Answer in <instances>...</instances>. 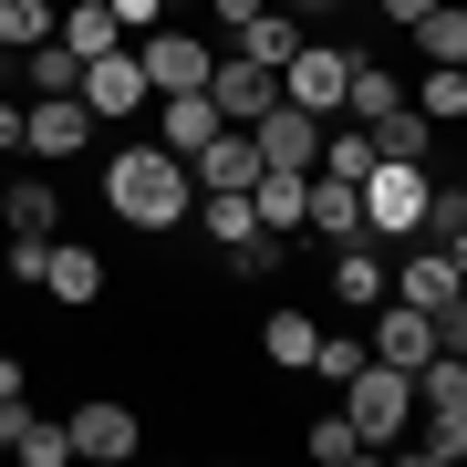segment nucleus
<instances>
[{"instance_id": "27", "label": "nucleus", "mask_w": 467, "mask_h": 467, "mask_svg": "<svg viewBox=\"0 0 467 467\" xmlns=\"http://www.w3.org/2000/svg\"><path fill=\"white\" fill-rule=\"evenodd\" d=\"M156 104H167V146H177V156H198V146H208V135H218V125H229V115H218V104H208V94H156Z\"/></svg>"}, {"instance_id": "25", "label": "nucleus", "mask_w": 467, "mask_h": 467, "mask_svg": "<svg viewBox=\"0 0 467 467\" xmlns=\"http://www.w3.org/2000/svg\"><path fill=\"white\" fill-rule=\"evenodd\" d=\"M426 426H405L416 436V467H447V457H467V405H416Z\"/></svg>"}, {"instance_id": "17", "label": "nucleus", "mask_w": 467, "mask_h": 467, "mask_svg": "<svg viewBox=\"0 0 467 467\" xmlns=\"http://www.w3.org/2000/svg\"><path fill=\"white\" fill-rule=\"evenodd\" d=\"M52 42H63L73 63H94V52H115V42H125V21L104 11V0H63V21H52Z\"/></svg>"}, {"instance_id": "24", "label": "nucleus", "mask_w": 467, "mask_h": 467, "mask_svg": "<svg viewBox=\"0 0 467 467\" xmlns=\"http://www.w3.org/2000/svg\"><path fill=\"white\" fill-rule=\"evenodd\" d=\"M301 42H312V32H301V11H260V21H239V52H250V63H270V73H281Z\"/></svg>"}, {"instance_id": "23", "label": "nucleus", "mask_w": 467, "mask_h": 467, "mask_svg": "<svg viewBox=\"0 0 467 467\" xmlns=\"http://www.w3.org/2000/svg\"><path fill=\"white\" fill-rule=\"evenodd\" d=\"M312 343H322L312 312H270V322H260V353H270L281 374H312Z\"/></svg>"}, {"instance_id": "3", "label": "nucleus", "mask_w": 467, "mask_h": 467, "mask_svg": "<svg viewBox=\"0 0 467 467\" xmlns=\"http://www.w3.org/2000/svg\"><path fill=\"white\" fill-rule=\"evenodd\" d=\"M426 198H436L426 167H374L364 177V239H416L426 229Z\"/></svg>"}, {"instance_id": "21", "label": "nucleus", "mask_w": 467, "mask_h": 467, "mask_svg": "<svg viewBox=\"0 0 467 467\" xmlns=\"http://www.w3.org/2000/svg\"><path fill=\"white\" fill-rule=\"evenodd\" d=\"M395 104H405V84H395V73L374 63V52H353V84H343V115H353V125H374V115H395Z\"/></svg>"}, {"instance_id": "28", "label": "nucleus", "mask_w": 467, "mask_h": 467, "mask_svg": "<svg viewBox=\"0 0 467 467\" xmlns=\"http://www.w3.org/2000/svg\"><path fill=\"white\" fill-rule=\"evenodd\" d=\"M416 115H426V125H467V63H426Z\"/></svg>"}, {"instance_id": "16", "label": "nucleus", "mask_w": 467, "mask_h": 467, "mask_svg": "<svg viewBox=\"0 0 467 467\" xmlns=\"http://www.w3.org/2000/svg\"><path fill=\"white\" fill-rule=\"evenodd\" d=\"M187 177H198V187H250V177H260V135H250V125H218L208 146L187 156Z\"/></svg>"}, {"instance_id": "13", "label": "nucleus", "mask_w": 467, "mask_h": 467, "mask_svg": "<svg viewBox=\"0 0 467 467\" xmlns=\"http://www.w3.org/2000/svg\"><path fill=\"white\" fill-rule=\"evenodd\" d=\"M384 291H395V281H384V250H374V239L364 229L333 239V301H343V312H374Z\"/></svg>"}, {"instance_id": "10", "label": "nucleus", "mask_w": 467, "mask_h": 467, "mask_svg": "<svg viewBox=\"0 0 467 467\" xmlns=\"http://www.w3.org/2000/svg\"><path fill=\"white\" fill-rule=\"evenodd\" d=\"M0 447H11L21 467H73V426L42 416L32 395H11V405H0Z\"/></svg>"}, {"instance_id": "18", "label": "nucleus", "mask_w": 467, "mask_h": 467, "mask_svg": "<svg viewBox=\"0 0 467 467\" xmlns=\"http://www.w3.org/2000/svg\"><path fill=\"white\" fill-rule=\"evenodd\" d=\"M187 218H198V229L218 239V250H239V239L260 229V208H250V187H198V208H187Z\"/></svg>"}, {"instance_id": "35", "label": "nucleus", "mask_w": 467, "mask_h": 467, "mask_svg": "<svg viewBox=\"0 0 467 467\" xmlns=\"http://www.w3.org/2000/svg\"><path fill=\"white\" fill-rule=\"evenodd\" d=\"M21 135H32V104H11V94H0V156H21Z\"/></svg>"}, {"instance_id": "34", "label": "nucleus", "mask_w": 467, "mask_h": 467, "mask_svg": "<svg viewBox=\"0 0 467 467\" xmlns=\"http://www.w3.org/2000/svg\"><path fill=\"white\" fill-rule=\"evenodd\" d=\"M104 11H115V21H125V32H156V21H167V11H177V0H104Z\"/></svg>"}, {"instance_id": "1", "label": "nucleus", "mask_w": 467, "mask_h": 467, "mask_svg": "<svg viewBox=\"0 0 467 467\" xmlns=\"http://www.w3.org/2000/svg\"><path fill=\"white\" fill-rule=\"evenodd\" d=\"M104 208L125 229H177L198 208V177H187L177 146H125V156H104Z\"/></svg>"}, {"instance_id": "12", "label": "nucleus", "mask_w": 467, "mask_h": 467, "mask_svg": "<svg viewBox=\"0 0 467 467\" xmlns=\"http://www.w3.org/2000/svg\"><path fill=\"white\" fill-rule=\"evenodd\" d=\"M250 135H260V167H322V115H301V104H270Z\"/></svg>"}, {"instance_id": "2", "label": "nucleus", "mask_w": 467, "mask_h": 467, "mask_svg": "<svg viewBox=\"0 0 467 467\" xmlns=\"http://www.w3.org/2000/svg\"><path fill=\"white\" fill-rule=\"evenodd\" d=\"M333 395H343V416H353V436H364V447H395V436L416 426V374L384 364V353H364Z\"/></svg>"}, {"instance_id": "29", "label": "nucleus", "mask_w": 467, "mask_h": 467, "mask_svg": "<svg viewBox=\"0 0 467 467\" xmlns=\"http://www.w3.org/2000/svg\"><path fill=\"white\" fill-rule=\"evenodd\" d=\"M11 63H21V84H32V94H84V63H73L63 42H32V52H11Z\"/></svg>"}, {"instance_id": "9", "label": "nucleus", "mask_w": 467, "mask_h": 467, "mask_svg": "<svg viewBox=\"0 0 467 467\" xmlns=\"http://www.w3.org/2000/svg\"><path fill=\"white\" fill-rule=\"evenodd\" d=\"M73 457H94V467H115V457H135L146 447V426H135V405H115V395H94V405H73Z\"/></svg>"}, {"instance_id": "6", "label": "nucleus", "mask_w": 467, "mask_h": 467, "mask_svg": "<svg viewBox=\"0 0 467 467\" xmlns=\"http://www.w3.org/2000/svg\"><path fill=\"white\" fill-rule=\"evenodd\" d=\"M384 281H395V301H416V312H447V301L467 291L457 281V260H447V239H405V260H384Z\"/></svg>"}, {"instance_id": "33", "label": "nucleus", "mask_w": 467, "mask_h": 467, "mask_svg": "<svg viewBox=\"0 0 467 467\" xmlns=\"http://www.w3.org/2000/svg\"><path fill=\"white\" fill-rule=\"evenodd\" d=\"M42 260H52V239H0V270L11 281H42Z\"/></svg>"}, {"instance_id": "36", "label": "nucleus", "mask_w": 467, "mask_h": 467, "mask_svg": "<svg viewBox=\"0 0 467 467\" xmlns=\"http://www.w3.org/2000/svg\"><path fill=\"white\" fill-rule=\"evenodd\" d=\"M208 11H218V32H229V42H239V21H260V11H270V0H208Z\"/></svg>"}, {"instance_id": "39", "label": "nucleus", "mask_w": 467, "mask_h": 467, "mask_svg": "<svg viewBox=\"0 0 467 467\" xmlns=\"http://www.w3.org/2000/svg\"><path fill=\"white\" fill-rule=\"evenodd\" d=\"M457 198H467V177H457Z\"/></svg>"}, {"instance_id": "11", "label": "nucleus", "mask_w": 467, "mask_h": 467, "mask_svg": "<svg viewBox=\"0 0 467 467\" xmlns=\"http://www.w3.org/2000/svg\"><path fill=\"white\" fill-rule=\"evenodd\" d=\"M84 135H94V104H84V94H32V135H21L32 156L73 167V156H84Z\"/></svg>"}, {"instance_id": "26", "label": "nucleus", "mask_w": 467, "mask_h": 467, "mask_svg": "<svg viewBox=\"0 0 467 467\" xmlns=\"http://www.w3.org/2000/svg\"><path fill=\"white\" fill-rule=\"evenodd\" d=\"M405 32H416L426 63H467V0H436V11H426V21H405Z\"/></svg>"}, {"instance_id": "4", "label": "nucleus", "mask_w": 467, "mask_h": 467, "mask_svg": "<svg viewBox=\"0 0 467 467\" xmlns=\"http://www.w3.org/2000/svg\"><path fill=\"white\" fill-rule=\"evenodd\" d=\"M343 84H353V52H333V42H301L281 63V104H301V115H322V125L343 115Z\"/></svg>"}, {"instance_id": "14", "label": "nucleus", "mask_w": 467, "mask_h": 467, "mask_svg": "<svg viewBox=\"0 0 467 467\" xmlns=\"http://www.w3.org/2000/svg\"><path fill=\"white\" fill-rule=\"evenodd\" d=\"M0 239H63V187L0 177Z\"/></svg>"}, {"instance_id": "5", "label": "nucleus", "mask_w": 467, "mask_h": 467, "mask_svg": "<svg viewBox=\"0 0 467 467\" xmlns=\"http://www.w3.org/2000/svg\"><path fill=\"white\" fill-rule=\"evenodd\" d=\"M84 104H94V125H125V115H146V104H156L135 42H115V52H94V63H84Z\"/></svg>"}, {"instance_id": "19", "label": "nucleus", "mask_w": 467, "mask_h": 467, "mask_svg": "<svg viewBox=\"0 0 467 467\" xmlns=\"http://www.w3.org/2000/svg\"><path fill=\"white\" fill-rule=\"evenodd\" d=\"M301 229L353 239V229H364V187H343V177H322V167H312V208H301Z\"/></svg>"}, {"instance_id": "20", "label": "nucleus", "mask_w": 467, "mask_h": 467, "mask_svg": "<svg viewBox=\"0 0 467 467\" xmlns=\"http://www.w3.org/2000/svg\"><path fill=\"white\" fill-rule=\"evenodd\" d=\"M42 291H52V301H94V291H104V260L84 250V239H52V260H42Z\"/></svg>"}, {"instance_id": "15", "label": "nucleus", "mask_w": 467, "mask_h": 467, "mask_svg": "<svg viewBox=\"0 0 467 467\" xmlns=\"http://www.w3.org/2000/svg\"><path fill=\"white\" fill-rule=\"evenodd\" d=\"M374 353L416 374L426 353H436V312H416V301H395V291H384V312H374Z\"/></svg>"}, {"instance_id": "22", "label": "nucleus", "mask_w": 467, "mask_h": 467, "mask_svg": "<svg viewBox=\"0 0 467 467\" xmlns=\"http://www.w3.org/2000/svg\"><path fill=\"white\" fill-rule=\"evenodd\" d=\"M364 135H374V156H384V167H426V135H436V125L416 115V104H395V115H374Z\"/></svg>"}, {"instance_id": "30", "label": "nucleus", "mask_w": 467, "mask_h": 467, "mask_svg": "<svg viewBox=\"0 0 467 467\" xmlns=\"http://www.w3.org/2000/svg\"><path fill=\"white\" fill-rule=\"evenodd\" d=\"M52 21H63V0H0V52L52 42Z\"/></svg>"}, {"instance_id": "8", "label": "nucleus", "mask_w": 467, "mask_h": 467, "mask_svg": "<svg viewBox=\"0 0 467 467\" xmlns=\"http://www.w3.org/2000/svg\"><path fill=\"white\" fill-rule=\"evenodd\" d=\"M208 104H218L229 125H260L270 104H281V73L250 63V52H229V63H208Z\"/></svg>"}, {"instance_id": "31", "label": "nucleus", "mask_w": 467, "mask_h": 467, "mask_svg": "<svg viewBox=\"0 0 467 467\" xmlns=\"http://www.w3.org/2000/svg\"><path fill=\"white\" fill-rule=\"evenodd\" d=\"M301 447H312L322 467H353V457H374V447H364V436H353V416H343V405H333V416H322L312 436H301Z\"/></svg>"}, {"instance_id": "37", "label": "nucleus", "mask_w": 467, "mask_h": 467, "mask_svg": "<svg viewBox=\"0 0 467 467\" xmlns=\"http://www.w3.org/2000/svg\"><path fill=\"white\" fill-rule=\"evenodd\" d=\"M374 11H384V21H426L436 0H374Z\"/></svg>"}, {"instance_id": "32", "label": "nucleus", "mask_w": 467, "mask_h": 467, "mask_svg": "<svg viewBox=\"0 0 467 467\" xmlns=\"http://www.w3.org/2000/svg\"><path fill=\"white\" fill-rule=\"evenodd\" d=\"M364 353H374V343H353V333H322V343H312V374H322V384H343L353 364H364Z\"/></svg>"}, {"instance_id": "38", "label": "nucleus", "mask_w": 467, "mask_h": 467, "mask_svg": "<svg viewBox=\"0 0 467 467\" xmlns=\"http://www.w3.org/2000/svg\"><path fill=\"white\" fill-rule=\"evenodd\" d=\"M270 11H333V0H270Z\"/></svg>"}, {"instance_id": "7", "label": "nucleus", "mask_w": 467, "mask_h": 467, "mask_svg": "<svg viewBox=\"0 0 467 467\" xmlns=\"http://www.w3.org/2000/svg\"><path fill=\"white\" fill-rule=\"evenodd\" d=\"M135 63H146L156 94H208V63H218V52H208L198 32H167V21H156V32L135 42Z\"/></svg>"}]
</instances>
